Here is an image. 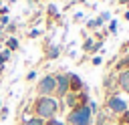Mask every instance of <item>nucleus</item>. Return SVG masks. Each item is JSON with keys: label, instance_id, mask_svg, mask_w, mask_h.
I'll return each mask as SVG.
<instances>
[{"label": "nucleus", "instance_id": "8", "mask_svg": "<svg viewBox=\"0 0 129 125\" xmlns=\"http://www.w3.org/2000/svg\"><path fill=\"white\" fill-rule=\"evenodd\" d=\"M22 125H44V121H42V119H38V117H32V119H26Z\"/></svg>", "mask_w": 129, "mask_h": 125}, {"label": "nucleus", "instance_id": "3", "mask_svg": "<svg viewBox=\"0 0 129 125\" xmlns=\"http://www.w3.org/2000/svg\"><path fill=\"white\" fill-rule=\"evenodd\" d=\"M54 89H56V79H54L52 75L42 77V79H40V83H38V87H36L38 95H42V97H48Z\"/></svg>", "mask_w": 129, "mask_h": 125}, {"label": "nucleus", "instance_id": "2", "mask_svg": "<svg viewBox=\"0 0 129 125\" xmlns=\"http://www.w3.org/2000/svg\"><path fill=\"white\" fill-rule=\"evenodd\" d=\"M69 123L71 125H89L91 123V109L89 107H79L69 113Z\"/></svg>", "mask_w": 129, "mask_h": 125}, {"label": "nucleus", "instance_id": "10", "mask_svg": "<svg viewBox=\"0 0 129 125\" xmlns=\"http://www.w3.org/2000/svg\"><path fill=\"white\" fill-rule=\"evenodd\" d=\"M34 79H36V73H34V71H30V73L26 75V81H34Z\"/></svg>", "mask_w": 129, "mask_h": 125}, {"label": "nucleus", "instance_id": "1", "mask_svg": "<svg viewBox=\"0 0 129 125\" xmlns=\"http://www.w3.org/2000/svg\"><path fill=\"white\" fill-rule=\"evenodd\" d=\"M58 111V103H56V99H52V97H40V99H36V103H34V113H36V117L38 119H52V115Z\"/></svg>", "mask_w": 129, "mask_h": 125}, {"label": "nucleus", "instance_id": "13", "mask_svg": "<svg viewBox=\"0 0 129 125\" xmlns=\"http://www.w3.org/2000/svg\"><path fill=\"white\" fill-rule=\"evenodd\" d=\"M48 125H64V123H60V121H54V119H48Z\"/></svg>", "mask_w": 129, "mask_h": 125}, {"label": "nucleus", "instance_id": "7", "mask_svg": "<svg viewBox=\"0 0 129 125\" xmlns=\"http://www.w3.org/2000/svg\"><path fill=\"white\" fill-rule=\"evenodd\" d=\"M6 46H8V50L12 52V50H16V48H18V40L12 36V38H8V40H6Z\"/></svg>", "mask_w": 129, "mask_h": 125}, {"label": "nucleus", "instance_id": "11", "mask_svg": "<svg viewBox=\"0 0 129 125\" xmlns=\"http://www.w3.org/2000/svg\"><path fill=\"white\" fill-rule=\"evenodd\" d=\"M6 22H8V16H2V18H0V30H2V26H4Z\"/></svg>", "mask_w": 129, "mask_h": 125}, {"label": "nucleus", "instance_id": "4", "mask_svg": "<svg viewBox=\"0 0 129 125\" xmlns=\"http://www.w3.org/2000/svg\"><path fill=\"white\" fill-rule=\"evenodd\" d=\"M54 79H56V91H58V95H64L67 89H69V77L60 75V77H54Z\"/></svg>", "mask_w": 129, "mask_h": 125}, {"label": "nucleus", "instance_id": "5", "mask_svg": "<svg viewBox=\"0 0 129 125\" xmlns=\"http://www.w3.org/2000/svg\"><path fill=\"white\" fill-rule=\"evenodd\" d=\"M109 107H111L113 111H125V109H127V105H125L121 99H117V97H113V99L109 101Z\"/></svg>", "mask_w": 129, "mask_h": 125}, {"label": "nucleus", "instance_id": "14", "mask_svg": "<svg viewBox=\"0 0 129 125\" xmlns=\"http://www.w3.org/2000/svg\"><path fill=\"white\" fill-rule=\"evenodd\" d=\"M125 119H127V121H129V113H127V117H125Z\"/></svg>", "mask_w": 129, "mask_h": 125}, {"label": "nucleus", "instance_id": "6", "mask_svg": "<svg viewBox=\"0 0 129 125\" xmlns=\"http://www.w3.org/2000/svg\"><path fill=\"white\" fill-rule=\"evenodd\" d=\"M119 81H121V87H123L125 91H129V71H125V73L121 75V79H119Z\"/></svg>", "mask_w": 129, "mask_h": 125}, {"label": "nucleus", "instance_id": "12", "mask_svg": "<svg viewBox=\"0 0 129 125\" xmlns=\"http://www.w3.org/2000/svg\"><path fill=\"white\" fill-rule=\"evenodd\" d=\"M38 34H40V30H36V28H34V30H30V36H32V38H36Z\"/></svg>", "mask_w": 129, "mask_h": 125}, {"label": "nucleus", "instance_id": "9", "mask_svg": "<svg viewBox=\"0 0 129 125\" xmlns=\"http://www.w3.org/2000/svg\"><path fill=\"white\" fill-rule=\"evenodd\" d=\"M8 58H10V50L6 48V50H2V52H0V65L4 67V62H6Z\"/></svg>", "mask_w": 129, "mask_h": 125}]
</instances>
